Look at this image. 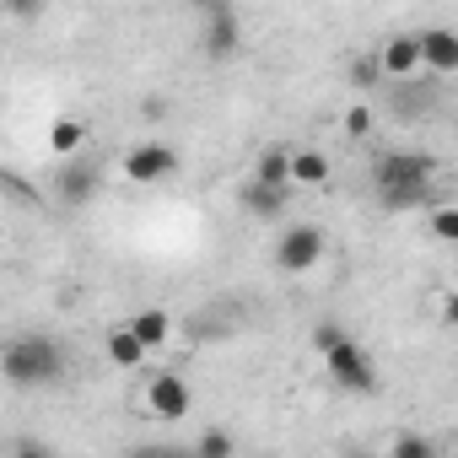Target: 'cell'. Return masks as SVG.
Instances as JSON below:
<instances>
[{
	"label": "cell",
	"instance_id": "6da1fadb",
	"mask_svg": "<svg viewBox=\"0 0 458 458\" xmlns=\"http://www.w3.org/2000/svg\"><path fill=\"white\" fill-rule=\"evenodd\" d=\"M431 183H437V157L431 151H383L372 162V189H377L383 210L431 205Z\"/></svg>",
	"mask_w": 458,
	"mask_h": 458
},
{
	"label": "cell",
	"instance_id": "7a4b0ae2",
	"mask_svg": "<svg viewBox=\"0 0 458 458\" xmlns=\"http://www.w3.org/2000/svg\"><path fill=\"white\" fill-rule=\"evenodd\" d=\"M0 377H6L12 388H55L65 377V345L55 335H12L0 340Z\"/></svg>",
	"mask_w": 458,
	"mask_h": 458
},
{
	"label": "cell",
	"instance_id": "3957f363",
	"mask_svg": "<svg viewBox=\"0 0 458 458\" xmlns=\"http://www.w3.org/2000/svg\"><path fill=\"white\" fill-rule=\"evenodd\" d=\"M313 345H318V356H324L329 377H335L345 394H361V399H367V394H377V367H372V356H367V351L340 329V324H329V318H324V324L313 329Z\"/></svg>",
	"mask_w": 458,
	"mask_h": 458
},
{
	"label": "cell",
	"instance_id": "277c9868",
	"mask_svg": "<svg viewBox=\"0 0 458 458\" xmlns=\"http://www.w3.org/2000/svg\"><path fill=\"white\" fill-rule=\"evenodd\" d=\"M324 254H329V238H324V226H313V221H292L281 233V243H276V265L286 276H308Z\"/></svg>",
	"mask_w": 458,
	"mask_h": 458
},
{
	"label": "cell",
	"instance_id": "5b68a950",
	"mask_svg": "<svg viewBox=\"0 0 458 458\" xmlns=\"http://www.w3.org/2000/svg\"><path fill=\"white\" fill-rule=\"evenodd\" d=\"M199 17H205V28H199V55L205 60H233L243 49V17L226 6V0H210Z\"/></svg>",
	"mask_w": 458,
	"mask_h": 458
},
{
	"label": "cell",
	"instance_id": "8992f818",
	"mask_svg": "<svg viewBox=\"0 0 458 458\" xmlns=\"http://www.w3.org/2000/svg\"><path fill=\"white\" fill-rule=\"evenodd\" d=\"M140 410L151 415V420H189V410H194V394H189V383H183V372H157V377H146V388H140Z\"/></svg>",
	"mask_w": 458,
	"mask_h": 458
},
{
	"label": "cell",
	"instance_id": "52a82bcc",
	"mask_svg": "<svg viewBox=\"0 0 458 458\" xmlns=\"http://www.w3.org/2000/svg\"><path fill=\"white\" fill-rule=\"evenodd\" d=\"M119 173L130 183H167L178 173V151L167 140H135L124 157H119Z\"/></svg>",
	"mask_w": 458,
	"mask_h": 458
},
{
	"label": "cell",
	"instance_id": "ba28073f",
	"mask_svg": "<svg viewBox=\"0 0 458 458\" xmlns=\"http://www.w3.org/2000/svg\"><path fill=\"white\" fill-rule=\"evenodd\" d=\"M98 189H103V167H98V162H87V157H71V162L55 173V199H60L65 210L92 205V199H98Z\"/></svg>",
	"mask_w": 458,
	"mask_h": 458
},
{
	"label": "cell",
	"instance_id": "9c48e42d",
	"mask_svg": "<svg viewBox=\"0 0 458 458\" xmlns=\"http://www.w3.org/2000/svg\"><path fill=\"white\" fill-rule=\"evenodd\" d=\"M415 44H420V65H426L437 81H447V76L458 71V33H453V28H420Z\"/></svg>",
	"mask_w": 458,
	"mask_h": 458
},
{
	"label": "cell",
	"instance_id": "30bf717a",
	"mask_svg": "<svg viewBox=\"0 0 458 458\" xmlns=\"http://www.w3.org/2000/svg\"><path fill=\"white\" fill-rule=\"evenodd\" d=\"M372 60H377L383 81H415V71H420V44H415V33H394V38H383V49H377Z\"/></svg>",
	"mask_w": 458,
	"mask_h": 458
},
{
	"label": "cell",
	"instance_id": "8fae6325",
	"mask_svg": "<svg viewBox=\"0 0 458 458\" xmlns=\"http://www.w3.org/2000/svg\"><path fill=\"white\" fill-rule=\"evenodd\" d=\"M286 183H292V189H324V183H329V157L313 151V146L292 151V157H286Z\"/></svg>",
	"mask_w": 458,
	"mask_h": 458
},
{
	"label": "cell",
	"instance_id": "7c38bea8",
	"mask_svg": "<svg viewBox=\"0 0 458 458\" xmlns=\"http://www.w3.org/2000/svg\"><path fill=\"white\" fill-rule=\"evenodd\" d=\"M238 205L254 216V221H276V216H286V205H292V189H265V183H243L238 189Z\"/></svg>",
	"mask_w": 458,
	"mask_h": 458
},
{
	"label": "cell",
	"instance_id": "4fadbf2b",
	"mask_svg": "<svg viewBox=\"0 0 458 458\" xmlns=\"http://www.w3.org/2000/svg\"><path fill=\"white\" fill-rule=\"evenodd\" d=\"M124 329L135 335V345H140L146 356H151V351H162V345L173 340V318H167L162 308H140V313H135V318H130Z\"/></svg>",
	"mask_w": 458,
	"mask_h": 458
},
{
	"label": "cell",
	"instance_id": "5bb4252c",
	"mask_svg": "<svg viewBox=\"0 0 458 458\" xmlns=\"http://www.w3.org/2000/svg\"><path fill=\"white\" fill-rule=\"evenodd\" d=\"M189 458H238V442H233V431H226V426H199Z\"/></svg>",
	"mask_w": 458,
	"mask_h": 458
},
{
	"label": "cell",
	"instance_id": "9a60e30c",
	"mask_svg": "<svg viewBox=\"0 0 458 458\" xmlns=\"http://www.w3.org/2000/svg\"><path fill=\"white\" fill-rule=\"evenodd\" d=\"M286 146H265L259 151V162H254V183H265V189H292L286 183Z\"/></svg>",
	"mask_w": 458,
	"mask_h": 458
},
{
	"label": "cell",
	"instance_id": "2e32d148",
	"mask_svg": "<svg viewBox=\"0 0 458 458\" xmlns=\"http://www.w3.org/2000/svg\"><path fill=\"white\" fill-rule=\"evenodd\" d=\"M81 146H87V124H81V119H55V130H49V151L71 162Z\"/></svg>",
	"mask_w": 458,
	"mask_h": 458
},
{
	"label": "cell",
	"instance_id": "e0dca14e",
	"mask_svg": "<svg viewBox=\"0 0 458 458\" xmlns=\"http://www.w3.org/2000/svg\"><path fill=\"white\" fill-rule=\"evenodd\" d=\"M103 351H108V361H114V367H140V361H146V351L135 345V335H130L124 324H119V329H108Z\"/></svg>",
	"mask_w": 458,
	"mask_h": 458
},
{
	"label": "cell",
	"instance_id": "ac0fdd59",
	"mask_svg": "<svg viewBox=\"0 0 458 458\" xmlns=\"http://www.w3.org/2000/svg\"><path fill=\"white\" fill-rule=\"evenodd\" d=\"M351 87H356V92L383 87V71H377V60H372V55H356V60H351Z\"/></svg>",
	"mask_w": 458,
	"mask_h": 458
},
{
	"label": "cell",
	"instance_id": "d6986e66",
	"mask_svg": "<svg viewBox=\"0 0 458 458\" xmlns=\"http://www.w3.org/2000/svg\"><path fill=\"white\" fill-rule=\"evenodd\" d=\"M394 458H437V447H431V437H420V431H399V437H394Z\"/></svg>",
	"mask_w": 458,
	"mask_h": 458
},
{
	"label": "cell",
	"instance_id": "ffe728a7",
	"mask_svg": "<svg viewBox=\"0 0 458 458\" xmlns=\"http://www.w3.org/2000/svg\"><path fill=\"white\" fill-rule=\"evenodd\" d=\"M0 194H12V199H22V205H44V194H38L33 183H22L12 167H0Z\"/></svg>",
	"mask_w": 458,
	"mask_h": 458
},
{
	"label": "cell",
	"instance_id": "44dd1931",
	"mask_svg": "<svg viewBox=\"0 0 458 458\" xmlns=\"http://www.w3.org/2000/svg\"><path fill=\"white\" fill-rule=\"evenodd\" d=\"M431 233L442 243H458V210L453 205H431Z\"/></svg>",
	"mask_w": 458,
	"mask_h": 458
},
{
	"label": "cell",
	"instance_id": "7402d4cb",
	"mask_svg": "<svg viewBox=\"0 0 458 458\" xmlns=\"http://www.w3.org/2000/svg\"><path fill=\"white\" fill-rule=\"evenodd\" d=\"M345 135H351V140H367V135H372V108H367V103H351V108H345Z\"/></svg>",
	"mask_w": 458,
	"mask_h": 458
},
{
	"label": "cell",
	"instance_id": "603a6c76",
	"mask_svg": "<svg viewBox=\"0 0 458 458\" xmlns=\"http://www.w3.org/2000/svg\"><path fill=\"white\" fill-rule=\"evenodd\" d=\"M12 458H60V453H55L44 437H17V442H12Z\"/></svg>",
	"mask_w": 458,
	"mask_h": 458
},
{
	"label": "cell",
	"instance_id": "cb8c5ba5",
	"mask_svg": "<svg viewBox=\"0 0 458 458\" xmlns=\"http://www.w3.org/2000/svg\"><path fill=\"white\" fill-rule=\"evenodd\" d=\"M124 458H189V447H173V442H157V447H135Z\"/></svg>",
	"mask_w": 458,
	"mask_h": 458
},
{
	"label": "cell",
	"instance_id": "d4e9b609",
	"mask_svg": "<svg viewBox=\"0 0 458 458\" xmlns=\"http://www.w3.org/2000/svg\"><path fill=\"white\" fill-rule=\"evenodd\" d=\"M140 114H146V119H167V103H162V98H146Z\"/></svg>",
	"mask_w": 458,
	"mask_h": 458
},
{
	"label": "cell",
	"instance_id": "484cf974",
	"mask_svg": "<svg viewBox=\"0 0 458 458\" xmlns=\"http://www.w3.org/2000/svg\"><path fill=\"white\" fill-rule=\"evenodd\" d=\"M340 458H372V453H367V447H345Z\"/></svg>",
	"mask_w": 458,
	"mask_h": 458
}]
</instances>
